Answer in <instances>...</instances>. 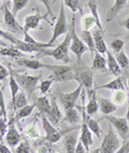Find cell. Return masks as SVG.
I'll return each instance as SVG.
<instances>
[{
	"label": "cell",
	"instance_id": "obj_1",
	"mask_svg": "<svg viewBox=\"0 0 129 153\" xmlns=\"http://www.w3.org/2000/svg\"><path fill=\"white\" fill-rule=\"evenodd\" d=\"M70 43H71V30L69 29V31L66 33V38L60 44H58L57 47L52 50L43 49L41 52L38 53V57L41 58L43 56H51L54 59L60 60L65 64H68L70 62V58H69Z\"/></svg>",
	"mask_w": 129,
	"mask_h": 153
},
{
	"label": "cell",
	"instance_id": "obj_2",
	"mask_svg": "<svg viewBox=\"0 0 129 153\" xmlns=\"http://www.w3.org/2000/svg\"><path fill=\"white\" fill-rule=\"evenodd\" d=\"M70 30H71V43H70V51L75 55L77 57V65L82 64V56L83 54L88 50L86 44L83 42L82 39L77 36L75 30V16H73L70 24Z\"/></svg>",
	"mask_w": 129,
	"mask_h": 153
},
{
	"label": "cell",
	"instance_id": "obj_3",
	"mask_svg": "<svg viewBox=\"0 0 129 153\" xmlns=\"http://www.w3.org/2000/svg\"><path fill=\"white\" fill-rule=\"evenodd\" d=\"M70 29V25L67 24V19H66V12H65V3L61 1L60 4V11H59V15H58L57 19H56L54 27H53V33L52 37L49 39V44L53 47V43L57 40L60 36L67 33Z\"/></svg>",
	"mask_w": 129,
	"mask_h": 153
},
{
	"label": "cell",
	"instance_id": "obj_4",
	"mask_svg": "<svg viewBox=\"0 0 129 153\" xmlns=\"http://www.w3.org/2000/svg\"><path fill=\"white\" fill-rule=\"evenodd\" d=\"M14 78L18 83L19 88H22L25 93L31 94L39 88V82L41 81L42 76L41 74L40 76H30V74L14 72Z\"/></svg>",
	"mask_w": 129,
	"mask_h": 153
},
{
	"label": "cell",
	"instance_id": "obj_5",
	"mask_svg": "<svg viewBox=\"0 0 129 153\" xmlns=\"http://www.w3.org/2000/svg\"><path fill=\"white\" fill-rule=\"evenodd\" d=\"M122 146V142L118 138L117 135L114 133L112 128V125L110 124L108 134L103 137V140L101 142V146L99 150L101 153H115Z\"/></svg>",
	"mask_w": 129,
	"mask_h": 153
},
{
	"label": "cell",
	"instance_id": "obj_6",
	"mask_svg": "<svg viewBox=\"0 0 129 153\" xmlns=\"http://www.w3.org/2000/svg\"><path fill=\"white\" fill-rule=\"evenodd\" d=\"M77 69H75V74H74V79L75 81L79 82L83 88H85L87 92L93 91V85H94V76L93 72L91 69H88L87 67L81 65H75Z\"/></svg>",
	"mask_w": 129,
	"mask_h": 153
},
{
	"label": "cell",
	"instance_id": "obj_7",
	"mask_svg": "<svg viewBox=\"0 0 129 153\" xmlns=\"http://www.w3.org/2000/svg\"><path fill=\"white\" fill-rule=\"evenodd\" d=\"M75 69L77 67L73 66H66V65H58L54 66L51 71L52 74L49 78L54 80V82H63V81H69V80L74 79V74H75Z\"/></svg>",
	"mask_w": 129,
	"mask_h": 153
},
{
	"label": "cell",
	"instance_id": "obj_8",
	"mask_svg": "<svg viewBox=\"0 0 129 153\" xmlns=\"http://www.w3.org/2000/svg\"><path fill=\"white\" fill-rule=\"evenodd\" d=\"M105 120L111 125L116 128L118 135L121 136L123 140H126L128 138V133H129V124L127 122L126 118H117V117H113V115H105Z\"/></svg>",
	"mask_w": 129,
	"mask_h": 153
},
{
	"label": "cell",
	"instance_id": "obj_9",
	"mask_svg": "<svg viewBox=\"0 0 129 153\" xmlns=\"http://www.w3.org/2000/svg\"><path fill=\"white\" fill-rule=\"evenodd\" d=\"M15 117L12 115L11 120L9 121V127L8 131H7V134L4 136L6 138V143L8 147L15 148L19 145V142L22 141V136L18 133L16 128V125H15Z\"/></svg>",
	"mask_w": 129,
	"mask_h": 153
},
{
	"label": "cell",
	"instance_id": "obj_10",
	"mask_svg": "<svg viewBox=\"0 0 129 153\" xmlns=\"http://www.w3.org/2000/svg\"><path fill=\"white\" fill-rule=\"evenodd\" d=\"M1 11H2L3 14V24H4V26L13 33H23V27L19 26L15 16L13 15L12 11L7 4H3L1 7Z\"/></svg>",
	"mask_w": 129,
	"mask_h": 153
},
{
	"label": "cell",
	"instance_id": "obj_11",
	"mask_svg": "<svg viewBox=\"0 0 129 153\" xmlns=\"http://www.w3.org/2000/svg\"><path fill=\"white\" fill-rule=\"evenodd\" d=\"M82 93H83V86L81 84H79V86L75 90L72 91V92H69V93L61 95L60 100L63 102V109L68 110V109H71V108H74L77 99H79V97H80Z\"/></svg>",
	"mask_w": 129,
	"mask_h": 153
},
{
	"label": "cell",
	"instance_id": "obj_12",
	"mask_svg": "<svg viewBox=\"0 0 129 153\" xmlns=\"http://www.w3.org/2000/svg\"><path fill=\"white\" fill-rule=\"evenodd\" d=\"M80 141L83 143L84 148L87 153H91L89 149L93 146V136H91V131L86 124V121L84 117H82V124H81V131H80Z\"/></svg>",
	"mask_w": 129,
	"mask_h": 153
},
{
	"label": "cell",
	"instance_id": "obj_13",
	"mask_svg": "<svg viewBox=\"0 0 129 153\" xmlns=\"http://www.w3.org/2000/svg\"><path fill=\"white\" fill-rule=\"evenodd\" d=\"M42 19L47 21V13L45 14V15H41L40 12L37 11L35 14H29V15H27L24 19L23 30H24V31H29V30H31V29H36Z\"/></svg>",
	"mask_w": 129,
	"mask_h": 153
},
{
	"label": "cell",
	"instance_id": "obj_14",
	"mask_svg": "<svg viewBox=\"0 0 129 153\" xmlns=\"http://www.w3.org/2000/svg\"><path fill=\"white\" fill-rule=\"evenodd\" d=\"M15 63L17 65L22 66V67H25V68L31 69V70H38V69H41V68H46L51 70L54 67V65H47V64L41 63L38 59H30V58H19V59H15Z\"/></svg>",
	"mask_w": 129,
	"mask_h": 153
},
{
	"label": "cell",
	"instance_id": "obj_15",
	"mask_svg": "<svg viewBox=\"0 0 129 153\" xmlns=\"http://www.w3.org/2000/svg\"><path fill=\"white\" fill-rule=\"evenodd\" d=\"M79 129L73 131H70L66 136L63 137V146H65V151L66 153H75L77 142L80 140L79 137Z\"/></svg>",
	"mask_w": 129,
	"mask_h": 153
},
{
	"label": "cell",
	"instance_id": "obj_16",
	"mask_svg": "<svg viewBox=\"0 0 129 153\" xmlns=\"http://www.w3.org/2000/svg\"><path fill=\"white\" fill-rule=\"evenodd\" d=\"M82 117H84V119H85V121H86V124H87V126L91 131V133H94L98 138L101 137L102 129H101V127H100V125H99V122L86 113L85 104H84V97H83V100H82Z\"/></svg>",
	"mask_w": 129,
	"mask_h": 153
},
{
	"label": "cell",
	"instance_id": "obj_17",
	"mask_svg": "<svg viewBox=\"0 0 129 153\" xmlns=\"http://www.w3.org/2000/svg\"><path fill=\"white\" fill-rule=\"evenodd\" d=\"M102 31L99 28L93 30V37H94V42H95V48H96V51L99 52L100 54H107L108 52V47L105 44V39H103V36H102Z\"/></svg>",
	"mask_w": 129,
	"mask_h": 153
},
{
	"label": "cell",
	"instance_id": "obj_18",
	"mask_svg": "<svg viewBox=\"0 0 129 153\" xmlns=\"http://www.w3.org/2000/svg\"><path fill=\"white\" fill-rule=\"evenodd\" d=\"M88 95H89V98H88L87 104L85 105V110L86 113L88 115H95L98 112L99 109V104H98V98H97L96 95V90L89 91L88 92Z\"/></svg>",
	"mask_w": 129,
	"mask_h": 153
},
{
	"label": "cell",
	"instance_id": "obj_19",
	"mask_svg": "<svg viewBox=\"0 0 129 153\" xmlns=\"http://www.w3.org/2000/svg\"><path fill=\"white\" fill-rule=\"evenodd\" d=\"M98 104H99V109H100L102 114L105 115H110L112 114L113 112H115L117 110V106L112 100L105 98V97H99Z\"/></svg>",
	"mask_w": 129,
	"mask_h": 153
},
{
	"label": "cell",
	"instance_id": "obj_20",
	"mask_svg": "<svg viewBox=\"0 0 129 153\" xmlns=\"http://www.w3.org/2000/svg\"><path fill=\"white\" fill-rule=\"evenodd\" d=\"M36 105L40 114L49 117V114L51 113V109H52V102L49 99V97H46L45 95L38 97L36 99Z\"/></svg>",
	"mask_w": 129,
	"mask_h": 153
},
{
	"label": "cell",
	"instance_id": "obj_21",
	"mask_svg": "<svg viewBox=\"0 0 129 153\" xmlns=\"http://www.w3.org/2000/svg\"><path fill=\"white\" fill-rule=\"evenodd\" d=\"M127 1H128V0H114L113 6L111 7L110 10H109L107 13V19H105V21H107L108 23L111 22V21L126 7Z\"/></svg>",
	"mask_w": 129,
	"mask_h": 153
},
{
	"label": "cell",
	"instance_id": "obj_22",
	"mask_svg": "<svg viewBox=\"0 0 129 153\" xmlns=\"http://www.w3.org/2000/svg\"><path fill=\"white\" fill-rule=\"evenodd\" d=\"M107 56H108L107 57L108 69H109V70H110L115 76H121L122 68L119 67V65H118L117 60H116V57L112 54L111 51H109V50H108V52H107Z\"/></svg>",
	"mask_w": 129,
	"mask_h": 153
},
{
	"label": "cell",
	"instance_id": "obj_23",
	"mask_svg": "<svg viewBox=\"0 0 129 153\" xmlns=\"http://www.w3.org/2000/svg\"><path fill=\"white\" fill-rule=\"evenodd\" d=\"M107 58L103 56L102 54H100L99 52H95L93 56V65H91V68L94 70H99L102 71V72H105L107 71Z\"/></svg>",
	"mask_w": 129,
	"mask_h": 153
},
{
	"label": "cell",
	"instance_id": "obj_24",
	"mask_svg": "<svg viewBox=\"0 0 129 153\" xmlns=\"http://www.w3.org/2000/svg\"><path fill=\"white\" fill-rule=\"evenodd\" d=\"M102 88H105V90H111V91H117V90H124L125 88V85L123 82V78L122 76H116L115 79L110 81V82L105 83L103 85H99L96 88L97 90H102Z\"/></svg>",
	"mask_w": 129,
	"mask_h": 153
},
{
	"label": "cell",
	"instance_id": "obj_25",
	"mask_svg": "<svg viewBox=\"0 0 129 153\" xmlns=\"http://www.w3.org/2000/svg\"><path fill=\"white\" fill-rule=\"evenodd\" d=\"M47 118L53 124H58L63 120V113H61L60 109H59V107L55 100L52 101V109H51V113Z\"/></svg>",
	"mask_w": 129,
	"mask_h": 153
},
{
	"label": "cell",
	"instance_id": "obj_26",
	"mask_svg": "<svg viewBox=\"0 0 129 153\" xmlns=\"http://www.w3.org/2000/svg\"><path fill=\"white\" fill-rule=\"evenodd\" d=\"M40 117H41L42 126H43V129H44V131H45V138H46V140H47L57 131V128L54 127L53 123L49 120V118H47L46 115L40 114Z\"/></svg>",
	"mask_w": 129,
	"mask_h": 153
},
{
	"label": "cell",
	"instance_id": "obj_27",
	"mask_svg": "<svg viewBox=\"0 0 129 153\" xmlns=\"http://www.w3.org/2000/svg\"><path fill=\"white\" fill-rule=\"evenodd\" d=\"M83 42L86 44V47L88 50H91V55L94 56L95 52H96V48H95V42H94V37L93 33H91V30H83L82 31V38Z\"/></svg>",
	"mask_w": 129,
	"mask_h": 153
},
{
	"label": "cell",
	"instance_id": "obj_28",
	"mask_svg": "<svg viewBox=\"0 0 129 153\" xmlns=\"http://www.w3.org/2000/svg\"><path fill=\"white\" fill-rule=\"evenodd\" d=\"M11 102H12V107H13V109L15 110V111H17V110H19L21 108H23V107H25L26 105H28L26 93H25L24 91H23V92H18L16 97H15L13 100H11Z\"/></svg>",
	"mask_w": 129,
	"mask_h": 153
},
{
	"label": "cell",
	"instance_id": "obj_29",
	"mask_svg": "<svg viewBox=\"0 0 129 153\" xmlns=\"http://www.w3.org/2000/svg\"><path fill=\"white\" fill-rule=\"evenodd\" d=\"M88 9L91 11V14L93 15L97 21V27L101 30L102 33L105 31L103 27H102L101 21H100V17H99V13H98V4H97V0H89L88 1Z\"/></svg>",
	"mask_w": 129,
	"mask_h": 153
},
{
	"label": "cell",
	"instance_id": "obj_30",
	"mask_svg": "<svg viewBox=\"0 0 129 153\" xmlns=\"http://www.w3.org/2000/svg\"><path fill=\"white\" fill-rule=\"evenodd\" d=\"M63 2L65 3L73 13H77V12H80L81 14L83 13L84 0H63Z\"/></svg>",
	"mask_w": 129,
	"mask_h": 153
},
{
	"label": "cell",
	"instance_id": "obj_31",
	"mask_svg": "<svg viewBox=\"0 0 129 153\" xmlns=\"http://www.w3.org/2000/svg\"><path fill=\"white\" fill-rule=\"evenodd\" d=\"M36 107H37L36 102H35V104H31V105H26L25 107H23V108H21L19 110H17L15 119H16V120H23V119L29 117V115L32 113V111L35 110Z\"/></svg>",
	"mask_w": 129,
	"mask_h": 153
},
{
	"label": "cell",
	"instance_id": "obj_32",
	"mask_svg": "<svg viewBox=\"0 0 129 153\" xmlns=\"http://www.w3.org/2000/svg\"><path fill=\"white\" fill-rule=\"evenodd\" d=\"M10 76H9V86H10V91H11V100H13L16 95L19 92V85L17 81L14 78V72L12 69H10Z\"/></svg>",
	"mask_w": 129,
	"mask_h": 153
},
{
	"label": "cell",
	"instance_id": "obj_33",
	"mask_svg": "<svg viewBox=\"0 0 129 153\" xmlns=\"http://www.w3.org/2000/svg\"><path fill=\"white\" fill-rule=\"evenodd\" d=\"M0 55L1 56H7V57H11V58H18L21 56H23L22 51H19L18 49L14 47L11 48H2L0 50Z\"/></svg>",
	"mask_w": 129,
	"mask_h": 153
},
{
	"label": "cell",
	"instance_id": "obj_34",
	"mask_svg": "<svg viewBox=\"0 0 129 153\" xmlns=\"http://www.w3.org/2000/svg\"><path fill=\"white\" fill-rule=\"evenodd\" d=\"M25 135L31 139L40 138V133H39L38 126H37V119L25 128Z\"/></svg>",
	"mask_w": 129,
	"mask_h": 153
},
{
	"label": "cell",
	"instance_id": "obj_35",
	"mask_svg": "<svg viewBox=\"0 0 129 153\" xmlns=\"http://www.w3.org/2000/svg\"><path fill=\"white\" fill-rule=\"evenodd\" d=\"M127 99V94L124 90H117L114 91L112 94V101L116 106L123 105Z\"/></svg>",
	"mask_w": 129,
	"mask_h": 153
},
{
	"label": "cell",
	"instance_id": "obj_36",
	"mask_svg": "<svg viewBox=\"0 0 129 153\" xmlns=\"http://www.w3.org/2000/svg\"><path fill=\"white\" fill-rule=\"evenodd\" d=\"M65 118L68 121L69 123L71 124H77L80 121V117H79V112L75 108H71V109L65 110Z\"/></svg>",
	"mask_w": 129,
	"mask_h": 153
},
{
	"label": "cell",
	"instance_id": "obj_37",
	"mask_svg": "<svg viewBox=\"0 0 129 153\" xmlns=\"http://www.w3.org/2000/svg\"><path fill=\"white\" fill-rule=\"evenodd\" d=\"M81 24H82L83 30H91L95 25L97 26V21L91 14H89V15H84L83 16Z\"/></svg>",
	"mask_w": 129,
	"mask_h": 153
},
{
	"label": "cell",
	"instance_id": "obj_38",
	"mask_svg": "<svg viewBox=\"0 0 129 153\" xmlns=\"http://www.w3.org/2000/svg\"><path fill=\"white\" fill-rule=\"evenodd\" d=\"M115 57H116V60H117L118 65H119V67H121L122 69L129 68V58L124 51H121V52L116 53Z\"/></svg>",
	"mask_w": 129,
	"mask_h": 153
},
{
	"label": "cell",
	"instance_id": "obj_39",
	"mask_svg": "<svg viewBox=\"0 0 129 153\" xmlns=\"http://www.w3.org/2000/svg\"><path fill=\"white\" fill-rule=\"evenodd\" d=\"M28 2H29V0H13V4H12L11 11L14 16H16V14L27 6Z\"/></svg>",
	"mask_w": 129,
	"mask_h": 153
},
{
	"label": "cell",
	"instance_id": "obj_40",
	"mask_svg": "<svg viewBox=\"0 0 129 153\" xmlns=\"http://www.w3.org/2000/svg\"><path fill=\"white\" fill-rule=\"evenodd\" d=\"M53 82H54V80H53L52 78H49V79H46V80H42L41 82H40V84H39V88H40L41 94L45 95V94L49 91Z\"/></svg>",
	"mask_w": 129,
	"mask_h": 153
},
{
	"label": "cell",
	"instance_id": "obj_41",
	"mask_svg": "<svg viewBox=\"0 0 129 153\" xmlns=\"http://www.w3.org/2000/svg\"><path fill=\"white\" fill-rule=\"evenodd\" d=\"M31 148L29 142L27 140H24V141H21L19 145L15 149V153H31Z\"/></svg>",
	"mask_w": 129,
	"mask_h": 153
},
{
	"label": "cell",
	"instance_id": "obj_42",
	"mask_svg": "<svg viewBox=\"0 0 129 153\" xmlns=\"http://www.w3.org/2000/svg\"><path fill=\"white\" fill-rule=\"evenodd\" d=\"M124 44H125L124 40H122V39H115V40H113L111 42V49H112V51L114 53H118L121 52V51H123Z\"/></svg>",
	"mask_w": 129,
	"mask_h": 153
},
{
	"label": "cell",
	"instance_id": "obj_43",
	"mask_svg": "<svg viewBox=\"0 0 129 153\" xmlns=\"http://www.w3.org/2000/svg\"><path fill=\"white\" fill-rule=\"evenodd\" d=\"M8 127H9V121L4 118L0 119V136L2 137V138L6 136Z\"/></svg>",
	"mask_w": 129,
	"mask_h": 153
},
{
	"label": "cell",
	"instance_id": "obj_44",
	"mask_svg": "<svg viewBox=\"0 0 129 153\" xmlns=\"http://www.w3.org/2000/svg\"><path fill=\"white\" fill-rule=\"evenodd\" d=\"M0 107H1V109H2L3 112V118L7 119V108H6V100H4V95H3V92L1 90V86H0Z\"/></svg>",
	"mask_w": 129,
	"mask_h": 153
},
{
	"label": "cell",
	"instance_id": "obj_45",
	"mask_svg": "<svg viewBox=\"0 0 129 153\" xmlns=\"http://www.w3.org/2000/svg\"><path fill=\"white\" fill-rule=\"evenodd\" d=\"M115 153H129V137L126 140H124V143Z\"/></svg>",
	"mask_w": 129,
	"mask_h": 153
},
{
	"label": "cell",
	"instance_id": "obj_46",
	"mask_svg": "<svg viewBox=\"0 0 129 153\" xmlns=\"http://www.w3.org/2000/svg\"><path fill=\"white\" fill-rule=\"evenodd\" d=\"M9 76H10V71H8V69L4 66L0 64V82L8 78Z\"/></svg>",
	"mask_w": 129,
	"mask_h": 153
},
{
	"label": "cell",
	"instance_id": "obj_47",
	"mask_svg": "<svg viewBox=\"0 0 129 153\" xmlns=\"http://www.w3.org/2000/svg\"><path fill=\"white\" fill-rule=\"evenodd\" d=\"M39 1H40L42 4L45 6V8L47 9V14H49V16H52L53 19H55V16L53 15L52 11H51V0H39Z\"/></svg>",
	"mask_w": 129,
	"mask_h": 153
},
{
	"label": "cell",
	"instance_id": "obj_48",
	"mask_svg": "<svg viewBox=\"0 0 129 153\" xmlns=\"http://www.w3.org/2000/svg\"><path fill=\"white\" fill-rule=\"evenodd\" d=\"M75 153H87L85 150V148H84V146H83V143L80 141V140H79V142H77V149H75Z\"/></svg>",
	"mask_w": 129,
	"mask_h": 153
},
{
	"label": "cell",
	"instance_id": "obj_49",
	"mask_svg": "<svg viewBox=\"0 0 129 153\" xmlns=\"http://www.w3.org/2000/svg\"><path fill=\"white\" fill-rule=\"evenodd\" d=\"M0 153H12V151L3 142H0Z\"/></svg>",
	"mask_w": 129,
	"mask_h": 153
},
{
	"label": "cell",
	"instance_id": "obj_50",
	"mask_svg": "<svg viewBox=\"0 0 129 153\" xmlns=\"http://www.w3.org/2000/svg\"><path fill=\"white\" fill-rule=\"evenodd\" d=\"M49 152V149H47L46 146H40L38 148V153H47Z\"/></svg>",
	"mask_w": 129,
	"mask_h": 153
},
{
	"label": "cell",
	"instance_id": "obj_51",
	"mask_svg": "<svg viewBox=\"0 0 129 153\" xmlns=\"http://www.w3.org/2000/svg\"><path fill=\"white\" fill-rule=\"evenodd\" d=\"M123 26H124L125 28H126L127 30H129V16L127 17V19L123 22Z\"/></svg>",
	"mask_w": 129,
	"mask_h": 153
},
{
	"label": "cell",
	"instance_id": "obj_52",
	"mask_svg": "<svg viewBox=\"0 0 129 153\" xmlns=\"http://www.w3.org/2000/svg\"><path fill=\"white\" fill-rule=\"evenodd\" d=\"M126 119H127V122L129 124V104H128V108H127V113H126Z\"/></svg>",
	"mask_w": 129,
	"mask_h": 153
},
{
	"label": "cell",
	"instance_id": "obj_53",
	"mask_svg": "<svg viewBox=\"0 0 129 153\" xmlns=\"http://www.w3.org/2000/svg\"><path fill=\"white\" fill-rule=\"evenodd\" d=\"M91 153H101V152H100V150H99V149H95V150H93Z\"/></svg>",
	"mask_w": 129,
	"mask_h": 153
},
{
	"label": "cell",
	"instance_id": "obj_54",
	"mask_svg": "<svg viewBox=\"0 0 129 153\" xmlns=\"http://www.w3.org/2000/svg\"><path fill=\"white\" fill-rule=\"evenodd\" d=\"M3 118V112H2V109H1V107H0V119Z\"/></svg>",
	"mask_w": 129,
	"mask_h": 153
},
{
	"label": "cell",
	"instance_id": "obj_55",
	"mask_svg": "<svg viewBox=\"0 0 129 153\" xmlns=\"http://www.w3.org/2000/svg\"><path fill=\"white\" fill-rule=\"evenodd\" d=\"M127 88H128V90H129V76H128V79H127Z\"/></svg>",
	"mask_w": 129,
	"mask_h": 153
},
{
	"label": "cell",
	"instance_id": "obj_56",
	"mask_svg": "<svg viewBox=\"0 0 129 153\" xmlns=\"http://www.w3.org/2000/svg\"><path fill=\"white\" fill-rule=\"evenodd\" d=\"M3 4H7V2H9V0H2Z\"/></svg>",
	"mask_w": 129,
	"mask_h": 153
},
{
	"label": "cell",
	"instance_id": "obj_57",
	"mask_svg": "<svg viewBox=\"0 0 129 153\" xmlns=\"http://www.w3.org/2000/svg\"><path fill=\"white\" fill-rule=\"evenodd\" d=\"M31 153H33V152H31Z\"/></svg>",
	"mask_w": 129,
	"mask_h": 153
}]
</instances>
